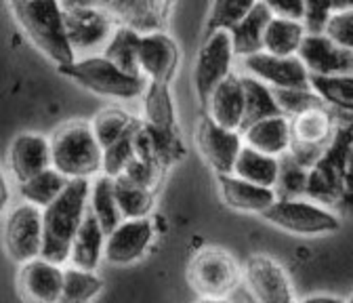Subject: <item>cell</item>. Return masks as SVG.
Segmentation results:
<instances>
[{"instance_id": "34", "label": "cell", "mask_w": 353, "mask_h": 303, "mask_svg": "<svg viewBox=\"0 0 353 303\" xmlns=\"http://www.w3.org/2000/svg\"><path fill=\"white\" fill-rule=\"evenodd\" d=\"M143 122L158 128H176L174 104L168 84L150 82L143 93Z\"/></svg>"}, {"instance_id": "1", "label": "cell", "mask_w": 353, "mask_h": 303, "mask_svg": "<svg viewBox=\"0 0 353 303\" xmlns=\"http://www.w3.org/2000/svg\"><path fill=\"white\" fill-rule=\"evenodd\" d=\"M91 200V179H72L61 196L47 206L44 213V242L42 259L57 266L70 264L72 242L88 215Z\"/></svg>"}, {"instance_id": "9", "label": "cell", "mask_w": 353, "mask_h": 303, "mask_svg": "<svg viewBox=\"0 0 353 303\" xmlns=\"http://www.w3.org/2000/svg\"><path fill=\"white\" fill-rule=\"evenodd\" d=\"M234 55L236 51L232 42V32L216 30L212 34H206L204 45L196 59V70H194L196 95L204 106L216 86L232 76Z\"/></svg>"}, {"instance_id": "21", "label": "cell", "mask_w": 353, "mask_h": 303, "mask_svg": "<svg viewBox=\"0 0 353 303\" xmlns=\"http://www.w3.org/2000/svg\"><path fill=\"white\" fill-rule=\"evenodd\" d=\"M135 150L137 158L156 162L164 170L179 160L185 152L176 128H158L145 124L143 120L135 131Z\"/></svg>"}, {"instance_id": "46", "label": "cell", "mask_w": 353, "mask_h": 303, "mask_svg": "<svg viewBox=\"0 0 353 303\" xmlns=\"http://www.w3.org/2000/svg\"><path fill=\"white\" fill-rule=\"evenodd\" d=\"M339 206L347 213H353V150L345 168V177H343V194H341V202Z\"/></svg>"}, {"instance_id": "32", "label": "cell", "mask_w": 353, "mask_h": 303, "mask_svg": "<svg viewBox=\"0 0 353 303\" xmlns=\"http://www.w3.org/2000/svg\"><path fill=\"white\" fill-rule=\"evenodd\" d=\"M139 40H141V32L132 30L128 26H118L112 40L108 42V47L103 49V55L112 63L122 68L124 72L141 74V70H139Z\"/></svg>"}, {"instance_id": "40", "label": "cell", "mask_w": 353, "mask_h": 303, "mask_svg": "<svg viewBox=\"0 0 353 303\" xmlns=\"http://www.w3.org/2000/svg\"><path fill=\"white\" fill-rule=\"evenodd\" d=\"M278 106L284 116L294 118L316 108H326L324 99L314 89H274Z\"/></svg>"}, {"instance_id": "35", "label": "cell", "mask_w": 353, "mask_h": 303, "mask_svg": "<svg viewBox=\"0 0 353 303\" xmlns=\"http://www.w3.org/2000/svg\"><path fill=\"white\" fill-rule=\"evenodd\" d=\"M139 122L141 120L132 118L128 112H124L120 108H105L95 116L91 126H93L101 148L105 150V148L114 146L116 141H120L122 137L130 135L139 126Z\"/></svg>"}, {"instance_id": "47", "label": "cell", "mask_w": 353, "mask_h": 303, "mask_svg": "<svg viewBox=\"0 0 353 303\" xmlns=\"http://www.w3.org/2000/svg\"><path fill=\"white\" fill-rule=\"evenodd\" d=\"M296 303H347V301L341 297H334V295H314V297H307Z\"/></svg>"}, {"instance_id": "20", "label": "cell", "mask_w": 353, "mask_h": 303, "mask_svg": "<svg viewBox=\"0 0 353 303\" xmlns=\"http://www.w3.org/2000/svg\"><path fill=\"white\" fill-rule=\"evenodd\" d=\"M208 114L216 124L230 128V131H240L244 128L246 120V97H244V84L242 76H230L221 82L212 95L206 101Z\"/></svg>"}, {"instance_id": "29", "label": "cell", "mask_w": 353, "mask_h": 303, "mask_svg": "<svg viewBox=\"0 0 353 303\" xmlns=\"http://www.w3.org/2000/svg\"><path fill=\"white\" fill-rule=\"evenodd\" d=\"M68 184H70V179L65 175H61L57 168L51 166L44 173H40V175H36L23 184H17V192H19L21 200L36 204L44 211L61 196V192L68 188Z\"/></svg>"}, {"instance_id": "8", "label": "cell", "mask_w": 353, "mask_h": 303, "mask_svg": "<svg viewBox=\"0 0 353 303\" xmlns=\"http://www.w3.org/2000/svg\"><path fill=\"white\" fill-rule=\"evenodd\" d=\"M44 213L26 200L17 202L5 222V248L15 264H28L42 255Z\"/></svg>"}, {"instance_id": "12", "label": "cell", "mask_w": 353, "mask_h": 303, "mask_svg": "<svg viewBox=\"0 0 353 303\" xmlns=\"http://www.w3.org/2000/svg\"><path fill=\"white\" fill-rule=\"evenodd\" d=\"M196 139L200 154L214 168L216 175H232L238 156L246 146L240 131H230V128L216 124L210 116L200 120Z\"/></svg>"}, {"instance_id": "3", "label": "cell", "mask_w": 353, "mask_h": 303, "mask_svg": "<svg viewBox=\"0 0 353 303\" xmlns=\"http://www.w3.org/2000/svg\"><path fill=\"white\" fill-rule=\"evenodd\" d=\"M53 168L72 179H91L103 173V148L88 122H68L51 137Z\"/></svg>"}, {"instance_id": "27", "label": "cell", "mask_w": 353, "mask_h": 303, "mask_svg": "<svg viewBox=\"0 0 353 303\" xmlns=\"http://www.w3.org/2000/svg\"><path fill=\"white\" fill-rule=\"evenodd\" d=\"M307 34L309 30L305 21L274 15V19L268 26V32H265L263 51L272 55H280V57L299 55Z\"/></svg>"}, {"instance_id": "16", "label": "cell", "mask_w": 353, "mask_h": 303, "mask_svg": "<svg viewBox=\"0 0 353 303\" xmlns=\"http://www.w3.org/2000/svg\"><path fill=\"white\" fill-rule=\"evenodd\" d=\"M301 61L312 76H343L353 74V51L339 47L324 32L305 36L299 51Z\"/></svg>"}, {"instance_id": "43", "label": "cell", "mask_w": 353, "mask_h": 303, "mask_svg": "<svg viewBox=\"0 0 353 303\" xmlns=\"http://www.w3.org/2000/svg\"><path fill=\"white\" fill-rule=\"evenodd\" d=\"M324 34L334 40L339 47L353 51V11H334L330 13Z\"/></svg>"}, {"instance_id": "45", "label": "cell", "mask_w": 353, "mask_h": 303, "mask_svg": "<svg viewBox=\"0 0 353 303\" xmlns=\"http://www.w3.org/2000/svg\"><path fill=\"white\" fill-rule=\"evenodd\" d=\"M330 13H332L330 0H307V19H305L307 30L312 34L324 32Z\"/></svg>"}, {"instance_id": "14", "label": "cell", "mask_w": 353, "mask_h": 303, "mask_svg": "<svg viewBox=\"0 0 353 303\" xmlns=\"http://www.w3.org/2000/svg\"><path fill=\"white\" fill-rule=\"evenodd\" d=\"M244 282L256 303H296L286 270L272 257H250L244 266Z\"/></svg>"}, {"instance_id": "5", "label": "cell", "mask_w": 353, "mask_h": 303, "mask_svg": "<svg viewBox=\"0 0 353 303\" xmlns=\"http://www.w3.org/2000/svg\"><path fill=\"white\" fill-rule=\"evenodd\" d=\"M353 150V120L339 124L336 135L324 150L318 164L309 170L307 198L324 206H339L343 194V177Z\"/></svg>"}, {"instance_id": "10", "label": "cell", "mask_w": 353, "mask_h": 303, "mask_svg": "<svg viewBox=\"0 0 353 303\" xmlns=\"http://www.w3.org/2000/svg\"><path fill=\"white\" fill-rule=\"evenodd\" d=\"M170 0H63V7H95L141 34L158 32L164 26Z\"/></svg>"}, {"instance_id": "26", "label": "cell", "mask_w": 353, "mask_h": 303, "mask_svg": "<svg viewBox=\"0 0 353 303\" xmlns=\"http://www.w3.org/2000/svg\"><path fill=\"white\" fill-rule=\"evenodd\" d=\"M272 19H274V13L259 0V5L250 11V15L244 17L232 30V42H234V51L238 57L244 59L263 51L265 32H268V26Z\"/></svg>"}, {"instance_id": "4", "label": "cell", "mask_w": 353, "mask_h": 303, "mask_svg": "<svg viewBox=\"0 0 353 303\" xmlns=\"http://www.w3.org/2000/svg\"><path fill=\"white\" fill-rule=\"evenodd\" d=\"M59 72L82 89L91 91L101 97L112 99H137L143 97L150 80L143 74H130L112 63L105 55L78 57L74 63L59 68Z\"/></svg>"}, {"instance_id": "6", "label": "cell", "mask_w": 353, "mask_h": 303, "mask_svg": "<svg viewBox=\"0 0 353 303\" xmlns=\"http://www.w3.org/2000/svg\"><path fill=\"white\" fill-rule=\"evenodd\" d=\"M263 219L296 236H328L341 230L339 215L312 198L280 200L263 215Z\"/></svg>"}, {"instance_id": "31", "label": "cell", "mask_w": 353, "mask_h": 303, "mask_svg": "<svg viewBox=\"0 0 353 303\" xmlns=\"http://www.w3.org/2000/svg\"><path fill=\"white\" fill-rule=\"evenodd\" d=\"M242 84H244V97H246V120H244V128L252 122H259L263 118H272V116H280L282 110L278 106L276 93L270 84L261 82L254 76H242ZM242 128V131H244Z\"/></svg>"}, {"instance_id": "42", "label": "cell", "mask_w": 353, "mask_h": 303, "mask_svg": "<svg viewBox=\"0 0 353 303\" xmlns=\"http://www.w3.org/2000/svg\"><path fill=\"white\" fill-rule=\"evenodd\" d=\"M162 173H164V168L160 164L143 160V158H135L126 166V170L122 173L120 177H126L128 182H132V184H137V186L154 192L158 188L160 179H162Z\"/></svg>"}, {"instance_id": "41", "label": "cell", "mask_w": 353, "mask_h": 303, "mask_svg": "<svg viewBox=\"0 0 353 303\" xmlns=\"http://www.w3.org/2000/svg\"><path fill=\"white\" fill-rule=\"evenodd\" d=\"M135 131H137V128H135ZM135 131H132L130 135H126V137H122L120 141H116L114 146L103 150V173H101V175H108V177L116 179L126 170V166L137 158Z\"/></svg>"}, {"instance_id": "44", "label": "cell", "mask_w": 353, "mask_h": 303, "mask_svg": "<svg viewBox=\"0 0 353 303\" xmlns=\"http://www.w3.org/2000/svg\"><path fill=\"white\" fill-rule=\"evenodd\" d=\"M276 17H286V19H307V0H261Z\"/></svg>"}, {"instance_id": "48", "label": "cell", "mask_w": 353, "mask_h": 303, "mask_svg": "<svg viewBox=\"0 0 353 303\" xmlns=\"http://www.w3.org/2000/svg\"><path fill=\"white\" fill-rule=\"evenodd\" d=\"M332 13L334 11H353V0H330Z\"/></svg>"}, {"instance_id": "23", "label": "cell", "mask_w": 353, "mask_h": 303, "mask_svg": "<svg viewBox=\"0 0 353 303\" xmlns=\"http://www.w3.org/2000/svg\"><path fill=\"white\" fill-rule=\"evenodd\" d=\"M242 135L248 148L282 158L284 154L290 152V146H292V124L288 116L280 114V116L263 118L259 122L248 124L242 131Z\"/></svg>"}, {"instance_id": "36", "label": "cell", "mask_w": 353, "mask_h": 303, "mask_svg": "<svg viewBox=\"0 0 353 303\" xmlns=\"http://www.w3.org/2000/svg\"><path fill=\"white\" fill-rule=\"evenodd\" d=\"M312 89L328 108L353 116V74L343 76H312Z\"/></svg>"}, {"instance_id": "25", "label": "cell", "mask_w": 353, "mask_h": 303, "mask_svg": "<svg viewBox=\"0 0 353 303\" xmlns=\"http://www.w3.org/2000/svg\"><path fill=\"white\" fill-rule=\"evenodd\" d=\"M292 124V144L314 146V148H328L336 135V120L334 114L326 108H316L305 114L290 118Z\"/></svg>"}, {"instance_id": "17", "label": "cell", "mask_w": 353, "mask_h": 303, "mask_svg": "<svg viewBox=\"0 0 353 303\" xmlns=\"http://www.w3.org/2000/svg\"><path fill=\"white\" fill-rule=\"evenodd\" d=\"M65 268L47 259H32L19 270V291L28 303H61Z\"/></svg>"}, {"instance_id": "37", "label": "cell", "mask_w": 353, "mask_h": 303, "mask_svg": "<svg viewBox=\"0 0 353 303\" xmlns=\"http://www.w3.org/2000/svg\"><path fill=\"white\" fill-rule=\"evenodd\" d=\"M103 293V278L97 272L65 268L61 303H93Z\"/></svg>"}, {"instance_id": "33", "label": "cell", "mask_w": 353, "mask_h": 303, "mask_svg": "<svg viewBox=\"0 0 353 303\" xmlns=\"http://www.w3.org/2000/svg\"><path fill=\"white\" fill-rule=\"evenodd\" d=\"M116 200L122 213V219H148L154 211V192L145 190L126 177L114 179Z\"/></svg>"}, {"instance_id": "39", "label": "cell", "mask_w": 353, "mask_h": 303, "mask_svg": "<svg viewBox=\"0 0 353 303\" xmlns=\"http://www.w3.org/2000/svg\"><path fill=\"white\" fill-rule=\"evenodd\" d=\"M309 186V168L301 166L290 154L280 158V175L276 184V194L280 200L305 198Z\"/></svg>"}, {"instance_id": "18", "label": "cell", "mask_w": 353, "mask_h": 303, "mask_svg": "<svg viewBox=\"0 0 353 303\" xmlns=\"http://www.w3.org/2000/svg\"><path fill=\"white\" fill-rule=\"evenodd\" d=\"M176 68H179V47L168 34L162 30L141 34L139 70L150 82L168 84L174 78Z\"/></svg>"}, {"instance_id": "30", "label": "cell", "mask_w": 353, "mask_h": 303, "mask_svg": "<svg viewBox=\"0 0 353 303\" xmlns=\"http://www.w3.org/2000/svg\"><path fill=\"white\" fill-rule=\"evenodd\" d=\"M88 208H91L95 219L101 224V228L108 234L124 222L118 200H116V190H114L112 177L97 175V179L91 184V200H88Z\"/></svg>"}, {"instance_id": "19", "label": "cell", "mask_w": 353, "mask_h": 303, "mask_svg": "<svg viewBox=\"0 0 353 303\" xmlns=\"http://www.w3.org/2000/svg\"><path fill=\"white\" fill-rule=\"evenodd\" d=\"M53 166L51 139L36 133L19 135L9 150V170L15 184H23Z\"/></svg>"}, {"instance_id": "13", "label": "cell", "mask_w": 353, "mask_h": 303, "mask_svg": "<svg viewBox=\"0 0 353 303\" xmlns=\"http://www.w3.org/2000/svg\"><path fill=\"white\" fill-rule=\"evenodd\" d=\"M250 76L270 84L272 89H312V74L299 55L280 57L272 53H254L242 59Z\"/></svg>"}, {"instance_id": "11", "label": "cell", "mask_w": 353, "mask_h": 303, "mask_svg": "<svg viewBox=\"0 0 353 303\" xmlns=\"http://www.w3.org/2000/svg\"><path fill=\"white\" fill-rule=\"evenodd\" d=\"M65 23L74 53H86V57L103 51L118 30L116 19L95 7H65Z\"/></svg>"}, {"instance_id": "38", "label": "cell", "mask_w": 353, "mask_h": 303, "mask_svg": "<svg viewBox=\"0 0 353 303\" xmlns=\"http://www.w3.org/2000/svg\"><path fill=\"white\" fill-rule=\"evenodd\" d=\"M259 0H214L206 23V34H212L216 30L232 32L244 17L250 15Z\"/></svg>"}, {"instance_id": "50", "label": "cell", "mask_w": 353, "mask_h": 303, "mask_svg": "<svg viewBox=\"0 0 353 303\" xmlns=\"http://www.w3.org/2000/svg\"><path fill=\"white\" fill-rule=\"evenodd\" d=\"M347 303H353V293L349 295V299H347Z\"/></svg>"}, {"instance_id": "7", "label": "cell", "mask_w": 353, "mask_h": 303, "mask_svg": "<svg viewBox=\"0 0 353 303\" xmlns=\"http://www.w3.org/2000/svg\"><path fill=\"white\" fill-rule=\"evenodd\" d=\"M192 286L200 297H230L238 282L244 278V270L238 268L236 259L221 248L200 251L188 270Z\"/></svg>"}, {"instance_id": "24", "label": "cell", "mask_w": 353, "mask_h": 303, "mask_svg": "<svg viewBox=\"0 0 353 303\" xmlns=\"http://www.w3.org/2000/svg\"><path fill=\"white\" fill-rule=\"evenodd\" d=\"M105 240H108V232L101 228V224L95 219L91 208H88V215L84 217V222L72 242L70 266L97 272V268L105 259Z\"/></svg>"}, {"instance_id": "49", "label": "cell", "mask_w": 353, "mask_h": 303, "mask_svg": "<svg viewBox=\"0 0 353 303\" xmlns=\"http://www.w3.org/2000/svg\"><path fill=\"white\" fill-rule=\"evenodd\" d=\"M198 303H232L228 297H221V299H214V297H200Z\"/></svg>"}, {"instance_id": "2", "label": "cell", "mask_w": 353, "mask_h": 303, "mask_svg": "<svg viewBox=\"0 0 353 303\" xmlns=\"http://www.w3.org/2000/svg\"><path fill=\"white\" fill-rule=\"evenodd\" d=\"M11 7L34 45L59 68L78 59L68 36L63 0H11Z\"/></svg>"}, {"instance_id": "28", "label": "cell", "mask_w": 353, "mask_h": 303, "mask_svg": "<svg viewBox=\"0 0 353 303\" xmlns=\"http://www.w3.org/2000/svg\"><path fill=\"white\" fill-rule=\"evenodd\" d=\"M234 175L240 179H246L250 184L276 190L278 175H280V158L244 146V150L240 152L238 162L234 166Z\"/></svg>"}, {"instance_id": "22", "label": "cell", "mask_w": 353, "mask_h": 303, "mask_svg": "<svg viewBox=\"0 0 353 303\" xmlns=\"http://www.w3.org/2000/svg\"><path fill=\"white\" fill-rule=\"evenodd\" d=\"M219 190H221V198H223V202L230 208L240 213H252V215L256 213L261 217L278 202L276 190L240 179L234 173L232 175H219Z\"/></svg>"}, {"instance_id": "15", "label": "cell", "mask_w": 353, "mask_h": 303, "mask_svg": "<svg viewBox=\"0 0 353 303\" xmlns=\"http://www.w3.org/2000/svg\"><path fill=\"white\" fill-rule=\"evenodd\" d=\"M156 236L152 217L148 219H124L105 240V262L112 266H130L145 257Z\"/></svg>"}]
</instances>
